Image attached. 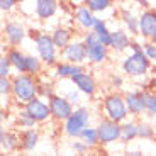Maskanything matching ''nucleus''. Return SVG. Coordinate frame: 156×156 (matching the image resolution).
<instances>
[{"label":"nucleus","instance_id":"f704fd0d","mask_svg":"<svg viewBox=\"0 0 156 156\" xmlns=\"http://www.w3.org/2000/svg\"><path fill=\"white\" fill-rule=\"evenodd\" d=\"M0 76H12V66L5 53H0Z\"/></svg>","mask_w":156,"mask_h":156},{"label":"nucleus","instance_id":"5701e85b","mask_svg":"<svg viewBox=\"0 0 156 156\" xmlns=\"http://www.w3.org/2000/svg\"><path fill=\"white\" fill-rule=\"evenodd\" d=\"M53 95H56V83L51 80V76L39 75L37 76V97L43 100H49Z\"/></svg>","mask_w":156,"mask_h":156},{"label":"nucleus","instance_id":"6ab92c4d","mask_svg":"<svg viewBox=\"0 0 156 156\" xmlns=\"http://www.w3.org/2000/svg\"><path fill=\"white\" fill-rule=\"evenodd\" d=\"M19 139H20V151L22 153H31L37 148L39 141H41V133L39 129H26V131H19Z\"/></svg>","mask_w":156,"mask_h":156},{"label":"nucleus","instance_id":"c756f323","mask_svg":"<svg viewBox=\"0 0 156 156\" xmlns=\"http://www.w3.org/2000/svg\"><path fill=\"white\" fill-rule=\"evenodd\" d=\"M85 5L94 12V14H98V12H105L112 7V2L110 0H88L85 2Z\"/></svg>","mask_w":156,"mask_h":156},{"label":"nucleus","instance_id":"49530a36","mask_svg":"<svg viewBox=\"0 0 156 156\" xmlns=\"http://www.w3.org/2000/svg\"><path fill=\"white\" fill-rule=\"evenodd\" d=\"M153 127H154V133H156V117H154V121H153Z\"/></svg>","mask_w":156,"mask_h":156},{"label":"nucleus","instance_id":"412c9836","mask_svg":"<svg viewBox=\"0 0 156 156\" xmlns=\"http://www.w3.org/2000/svg\"><path fill=\"white\" fill-rule=\"evenodd\" d=\"M49 36H51V39H53L55 46L58 48L59 53L73 41V31H71L70 27H65V26H56V27L49 32Z\"/></svg>","mask_w":156,"mask_h":156},{"label":"nucleus","instance_id":"2f4dec72","mask_svg":"<svg viewBox=\"0 0 156 156\" xmlns=\"http://www.w3.org/2000/svg\"><path fill=\"white\" fill-rule=\"evenodd\" d=\"M144 94V104H146V110H148L151 115L156 114V92L154 90H146L143 92Z\"/></svg>","mask_w":156,"mask_h":156},{"label":"nucleus","instance_id":"37998d69","mask_svg":"<svg viewBox=\"0 0 156 156\" xmlns=\"http://www.w3.org/2000/svg\"><path fill=\"white\" fill-rule=\"evenodd\" d=\"M5 134H7V129H5L4 126L0 124V146H2V143H4V137H5Z\"/></svg>","mask_w":156,"mask_h":156},{"label":"nucleus","instance_id":"dca6fc26","mask_svg":"<svg viewBox=\"0 0 156 156\" xmlns=\"http://www.w3.org/2000/svg\"><path fill=\"white\" fill-rule=\"evenodd\" d=\"M156 31V9H146L139 16V36L149 41L153 32Z\"/></svg>","mask_w":156,"mask_h":156},{"label":"nucleus","instance_id":"f03ea898","mask_svg":"<svg viewBox=\"0 0 156 156\" xmlns=\"http://www.w3.org/2000/svg\"><path fill=\"white\" fill-rule=\"evenodd\" d=\"M37 97V78L31 75H12V98L17 105H27Z\"/></svg>","mask_w":156,"mask_h":156},{"label":"nucleus","instance_id":"8fccbe9b","mask_svg":"<svg viewBox=\"0 0 156 156\" xmlns=\"http://www.w3.org/2000/svg\"><path fill=\"white\" fill-rule=\"evenodd\" d=\"M153 117H156V114H154V115H153Z\"/></svg>","mask_w":156,"mask_h":156},{"label":"nucleus","instance_id":"72a5a7b5","mask_svg":"<svg viewBox=\"0 0 156 156\" xmlns=\"http://www.w3.org/2000/svg\"><path fill=\"white\" fill-rule=\"evenodd\" d=\"M0 97H12V76H0Z\"/></svg>","mask_w":156,"mask_h":156},{"label":"nucleus","instance_id":"20e7f679","mask_svg":"<svg viewBox=\"0 0 156 156\" xmlns=\"http://www.w3.org/2000/svg\"><path fill=\"white\" fill-rule=\"evenodd\" d=\"M90 121H92L90 109L83 105H78V107H75L73 114L63 122V133L66 134L68 137H71V139H78L80 134L90 126Z\"/></svg>","mask_w":156,"mask_h":156},{"label":"nucleus","instance_id":"ea45409f","mask_svg":"<svg viewBox=\"0 0 156 156\" xmlns=\"http://www.w3.org/2000/svg\"><path fill=\"white\" fill-rule=\"evenodd\" d=\"M124 156H146V154H144V151H143V149L134 148V149H127V151L124 153Z\"/></svg>","mask_w":156,"mask_h":156},{"label":"nucleus","instance_id":"e433bc0d","mask_svg":"<svg viewBox=\"0 0 156 156\" xmlns=\"http://www.w3.org/2000/svg\"><path fill=\"white\" fill-rule=\"evenodd\" d=\"M71 149L75 151V156H85L87 153L90 151V148L85 144V143H82L80 139H75L73 143H71Z\"/></svg>","mask_w":156,"mask_h":156},{"label":"nucleus","instance_id":"a878e982","mask_svg":"<svg viewBox=\"0 0 156 156\" xmlns=\"http://www.w3.org/2000/svg\"><path fill=\"white\" fill-rule=\"evenodd\" d=\"M43 70H44V65L37 56L31 55V53L26 55V75H31V76L37 78L39 75H43Z\"/></svg>","mask_w":156,"mask_h":156},{"label":"nucleus","instance_id":"f8f14e48","mask_svg":"<svg viewBox=\"0 0 156 156\" xmlns=\"http://www.w3.org/2000/svg\"><path fill=\"white\" fill-rule=\"evenodd\" d=\"M24 110L34 119L36 124H43V122H48L51 119V110H49L48 102L43 100V98H39V97L31 100L27 105H24Z\"/></svg>","mask_w":156,"mask_h":156},{"label":"nucleus","instance_id":"4be33fe9","mask_svg":"<svg viewBox=\"0 0 156 156\" xmlns=\"http://www.w3.org/2000/svg\"><path fill=\"white\" fill-rule=\"evenodd\" d=\"M0 151L2 154H16L20 151V139H19V131L16 129H7V134L4 137V143L0 146Z\"/></svg>","mask_w":156,"mask_h":156},{"label":"nucleus","instance_id":"c85d7f7f","mask_svg":"<svg viewBox=\"0 0 156 156\" xmlns=\"http://www.w3.org/2000/svg\"><path fill=\"white\" fill-rule=\"evenodd\" d=\"M94 32L98 36L100 43L104 44V46L109 48V44H110V34H112V31H109L105 20H104V19H98L97 24H95V27H94Z\"/></svg>","mask_w":156,"mask_h":156},{"label":"nucleus","instance_id":"1a4fd4ad","mask_svg":"<svg viewBox=\"0 0 156 156\" xmlns=\"http://www.w3.org/2000/svg\"><path fill=\"white\" fill-rule=\"evenodd\" d=\"M48 105H49V110H51V119L56 121V122H61V124L66 121L75 110V107L71 105L61 94L53 95V97L48 100Z\"/></svg>","mask_w":156,"mask_h":156},{"label":"nucleus","instance_id":"f3484780","mask_svg":"<svg viewBox=\"0 0 156 156\" xmlns=\"http://www.w3.org/2000/svg\"><path fill=\"white\" fill-rule=\"evenodd\" d=\"M131 43H133V39L126 32V29L119 27L115 31H112V34H110L109 49L114 51V53H124V51H127L131 48Z\"/></svg>","mask_w":156,"mask_h":156},{"label":"nucleus","instance_id":"b1692460","mask_svg":"<svg viewBox=\"0 0 156 156\" xmlns=\"http://www.w3.org/2000/svg\"><path fill=\"white\" fill-rule=\"evenodd\" d=\"M139 137V122L133 121V119H127L126 122L121 124V143L129 144Z\"/></svg>","mask_w":156,"mask_h":156},{"label":"nucleus","instance_id":"bb28decb","mask_svg":"<svg viewBox=\"0 0 156 156\" xmlns=\"http://www.w3.org/2000/svg\"><path fill=\"white\" fill-rule=\"evenodd\" d=\"M14 127H17L19 131H26V129H34L36 127V121L29 115L26 110L19 109L16 112V122H14Z\"/></svg>","mask_w":156,"mask_h":156},{"label":"nucleus","instance_id":"a19ab883","mask_svg":"<svg viewBox=\"0 0 156 156\" xmlns=\"http://www.w3.org/2000/svg\"><path fill=\"white\" fill-rule=\"evenodd\" d=\"M7 119H9V110L5 109L2 104H0V124L4 126V122L7 121Z\"/></svg>","mask_w":156,"mask_h":156},{"label":"nucleus","instance_id":"0eeeda50","mask_svg":"<svg viewBox=\"0 0 156 156\" xmlns=\"http://www.w3.org/2000/svg\"><path fill=\"white\" fill-rule=\"evenodd\" d=\"M2 34H4V39L9 44V48H20L22 43L26 41V37H27V29L24 27V24L19 22V20L9 19L4 22Z\"/></svg>","mask_w":156,"mask_h":156},{"label":"nucleus","instance_id":"6e6552de","mask_svg":"<svg viewBox=\"0 0 156 156\" xmlns=\"http://www.w3.org/2000/svg\"><path fill=\"white\" fill-rule=\"evenodd\" d=\"M95 127H97V133H98L100 146H109L117 143V141H121V124L112 122L104 117V119L98 121V124Z\"/></svg>","mask_w":156,"mask_h":156},{"label":"nucleus","instance_id":"58836bf2","mask_svg":"<svg viewBox=\"0 0 156 156\" xmlns=\"http://www.w3.org/2000/svg\"><path fill=\"white\" fill-rule=\"evenodd\" d=\"M110 85L115 87V88H121L122 85H124V76L119 73H112L110 75Z\"/></svg>","mask_w":156,"mask_h":156},{"label":"nucleus","instance_id":"c03bdc74","mask_svg":"<svg viewBox=\"0 0 156 156\" xmlns=\"http://www.w3.org/2000/svg\"><path fill=\"white\" fill-rule=\"evenodd\" d=\"M137 4H139L141 7L144 9V10H146V9H149V2H148V0H139V2H137Z\"/></svg>","mask_w":156,"mask_h":156},{"label":"nucleus","instance_id":"7c9ffc66","mask_svg":"<svg viewBox=\"0 0 156 156\" xmlns=\"http://www.w3.org/2000/svg\"><path fill=\"white\" fill-rule=\"evenodd\" d=\"M154 136H156V133H154L153 124H149V122H139V137H137V139L153 141Z\"/></svg>","mask_w":156,"mask_h":156},{"label":"nucleus","instance_id":"423d86ee","mask_svg":"<svg viewBox=\"0 0 156 156\" xmlns=\"http://www.w3.org/2000/svg\"><path fill=\"white\" fill-rule=\"evenodd\" d=\"M83 43L87 46V63L92 65H104L109 59V48L100 43L98 36L94 31L83 34Z\"/></svg>","mask_w":156,"mask_h":156},{"label":"nucleus","instance_id":"9b49d317","mask_svg":"<svg viewBox=\"0 0 156 156\" xmlns=\"http://www.w3.org/2000/svg\"><path fill=\"white\" fill-rule=\"evenodd\" d=\"M70 82L80 94L87 95V97H95V94L98 90L97 80H95V76L90 71H83V73L76 75V76L71 78Z\"/></svg>","mask_w":156,"mask_h":156},{"label":"nucleus","instance_id":"f257e3e1","mask_svg":"<svg viewBox=\"0 0 156 156\" xmlns=\"http://www.w3.org/2000/svg\"><path fill=\"white\" fill-rule=\"evenodd\" d=\"M27 37H31L36 44V56L43 61L44 68H53L59 61V51L55 46L49 32H43L37 29H27Z\"/></svg>","mask_w":156,"mask_h":156},{"label":"nucleus","instance_id":"9d476101","mask_svg":"<svg viewBox=\"0 0 156 156\" xmlns=\"http://www.w3.org/2000/svg\"><path fill=\"white\" fill-rule=\"evenodd\" d=\"M63 61L71 63V65H83L87 63V46L83 39H73L65 49L61 51Z\"/></svg>","mask_w":156,"mask_h":156},{"label":"nucleus","instance_id":"79ce46f5","mask_svg":"<svg viewBox=\"0 0 156 156\" xmlns=\"http://www.w3.org/2000/svg\"><path fill=\"white\" fill-rule=\"evenodd\" d=\"M129 49H131V53H141V51H143V44H139V43H136V41H133Z\"/></svg>","mask_w":156,"mask_h":156},{"label":"nucleus","instance_id":"7ed1b4c3","mask_svg":"<svg viewBox=\"0 0 156 156\" xmlns=\"http://www.w3.org/2000/svg\"><path fill=\"white\" fill-rule=\"evenodd\" d=\"M102 110H104L105 119L117 122V124H122L129 119V110L124 100V94H119V92H110L104 97Z\"/></svg>","mask_w":156,"mask_h":156},{"label":"nucleus","instance_id":"473e14b6","mask_svg":"<svg viewBox=\"0 0 156 156\" xmlns=\"http://www.w3.org/2000/svg\"><path fill=\"white\" fill-rule=\"evenodd\" d=\"M143 53H144V56L148 58V61L156 66V46L151 43V41L143 43Z\"/></svg>","mask_w":156,"mask_h":156},{"label":"nucleus","instance_id":"de8ad7c7","mask_svg":"<svg viewBox=\"0 0 156 156\" xmlns=\"http://www.w3.org/2000/svg\"><path fill=\"white\" fill-rule=\"evenodd\" d=\"M153 78H154V82H156V68H154V73H153ZM156 88V87H154Z\"/></svg>","mask_w":156,"mask_h":156},{"label":"nucleus","instance_id":"39448f33","mask_svg":"<svg viewBox=\"0 0 156 156\" xmlns=\"http://www.w3.org/2000/svg\"><path fill=\"white\" fill-rule=\"evenodd\" d=\"M122 73H126L129 78H146L148 73L151 71L153 65L148 61L144 53H131L127 55L121 63Z\"/></svg>","mask_w":156,"mask_h":156},{"label":"nucleus","instance_id":"4c0bfd02","mask_svg":"<svg viewBox=\"0 0 156 156\" xmlns=\"http://www.w3.org/2000/svg\"><path fill=\"white\" fill-rule=\"evenodd\" d=\"M17 5H19V2H16V0H0V12H12L16 10Z\"/></svg>","mask_w":156,"mask_h":156},{"label":"nucleus","instance_id":"3c124183","mask_svg":"<svg viewBox=\"0 0 156 156\" xmlns=\"http://www.w3.org/2000/svg\"><path fill=\"white\" fill-rule=\"evenodd\" d=\"M154 92H156V88H154Z\"/></svg>","mask_w":156,"mask_h":156},{"label":"nucleus","instance_id":"09e8293b","mask_svg":"<svg viewBox=\"0 0 156 156\" xmlns=\"http://www.w3.org/2000/svg\"><path fill=\"white\" fill-rule=\"evenodd\" d=\"M7 156H20V154H7Z\"/></svg>","mask_w":156,"mask_h":156},{"label":"nucleus","instance_id":"4468645a","mask_svg":"<svg viewBox=\"0 0 156 156\" xmlns=\"http://www.w3.org/2000/svg\"><path fill=\"white\" fill-rule=\"evenodd\" d=\"M73 20L76 22V26L82 29V31L88 32V31H94L98 17L83 4V5H78V7L73 10Z\"/></svg>","mask_w":156,"mask_h":156},{"label":"nucleus","instance_id":"a211bd4d","mask_svg":"<svg viewBox=\"0 0 156 156\" xmlns=\"http://www.w3.org/2000/svg\"><path fill=\"white\" fill-rule=\"evenodd\" d=\"M34 16L37 20H49L51 17L56 16L59 9V4L56 0H36L34 4Z\"/></svg>","mask_w":156,"mask_h":156},{"label":"nucleus","instance_id":"2eb2a0df","mask_svg":"<svg viewBox=\"0 0 156 156\" xmlns=\"http://www.w3.org/2000/svg\"><path fill=\"white\" fill-rule=\"evenodd\" d=\"M83 71H87L83 65H71V63H66V61H58L53 66V76L56 80L65 82V80H71L73 76L83 73Z\"/></svg>","mask_w":156,"mask_h":156},{"label":"nucleus","instance_id":"aec40b11","mask_svg":"<svg viewBox=\"0 0 156 156\" xmlns=\"http://www.w3.org/2000/svg\"><path fill=\"white\" fill-rule=\"evenodd\" d=\"M7 59L12 66V71L17 75H26V53L20 48H7Z\"/></svg>","mask_w":156,"mask_h":156},{"label":"nucleus","instance_id":"cd10ccee","mask_svg":"<svg viewBox=\"0 0 156 156\" xmlns=\"http://www.w3.org/2000/svg\"><path fill=\"white\" fill-rule=\"evenodd\" d=\"M78 139L82 141V143H85L90 149H94V148H97V146H100V141H98V133H97V127H95V126H88V127H87L85 131L80 134V137H78Z\"/></svg>","mask_w":156,"mask_h":156},{"label":"nucleus","instance_id":"a18cd8bd","mask_svg":"<svg viewBox=\"0 0 156 156\" xmlns=\"http://www.w3.org/2000/svg\"><path fill=\"white\" fill-rule=\"evenodd\" d=\"M149 41H151V43H153V44H154V46H156V31L153 32V36H151V39H149Z\"/></svg>","mask_w":156,"mask_h":156},{"label":"nucleus","instance_id":"ddd939ff","mask_svg":"<svg viewBox=\"0 0 156 156\" xmlns=\"http://www.w3.org/2000/svg\"><path fill=\"white\" fill-rule=\"evenodd\" d=\"M124 100H126V105H127L129 115L139 117V115H143V114L148 112V110H146V104H144V94H143L141 88L126 92Z\"/></svg>","mask_w":156,"mask_h":156},{"label":"nucleus","instance_id":"c9c22d12","mask_svg":"<svg viewBox=\"0 0 156 156\" xmlns=\"http://www.w3.org/2000/svg\"><path fill=\"white\" fill-rule=\"evenodd\" d=\"M70 83H71V82H70ZM80 95H82V94H80V92H78V90L75 88L73 85H71V88L68 90V92H66L65 95H63V97L66 98V100L70 102V104H71L73 107H78V104H80Z\"/></svg>","mask_w":156,"mask_h":156},{"label":"nucleus","instance_id":"393cba45","mask_svg":"<svg viewBox=\"0 0 156 156\" xmlns=\"http://www.w3.org/2000/svg\"><path fill=\"white\" fill-rule=\"evenodd\" d=\"M121 20L124 24V29L129 36H139V17L134 16L133 10L121 9Z\"/></svg>","mask_w":156,"mask_h":156}]
</instances>
